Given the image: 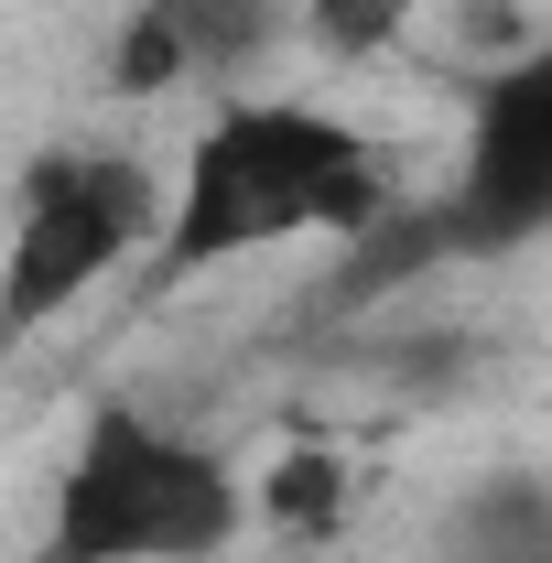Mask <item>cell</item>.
<instances>
[{"mask_svg":"<svg viewBox=\"0 0 552 563\" xmlns=\"http://www.w3.org/2000/svg\"><path fill=\"white\" fill-rule=\"evenodd\" d=\"M390 207L401 196H390L379 152L346 120L303 109V98H228L174 174V228H163L152 272L196 282L217 261H261L281 239H357Z\"/></svg>","mask_w":552,"mask_h":563,"instance_id":"obj_1","label":"cell"},{"mask_svg":"<svg viewBox=\"0 0 552 563\" xmlns=\"http://www.w3.org/2000/svg\"><path fill=\"white\" fill-rule=\"evenodd\" d=\"M250 498L196 433L152 422L141 401H98L55 488L44 563H217Z\"/></svg>","mask_w":552,"mask_h":563,"instance_id":"obj_2","label":"cell"},{"mask_svg":"<svg viewBox=\"0 0 552 563\" xmlns=\"http://www.w3.org/2000/svg\"><path fill=\"white\" fill-rule=\"evenodd\" d=\"M174 196L152 185L131 152H33L22 196H11V325H55L87 282H109L131 250H163Z\"/></svg>","mask_w":552,"mask_h":563,"instance_id":"obj_3","label":"cell"},{"mask_svg":"<svg viewBox=\"0 0 552 563\" xmlns=\"http://www.w3.org/2000/svg\"><path fill=\"white\" fill-rule=\"evenodd\" d=\"M433 207L455 228V261L552 239V33L520 44L498 76H477L466 163H455V185H444Z\"/></svg>","mask_w":552,"mask_h":563,"instance_id":"obj_4","label":"cell"},{"mask_svg":"<svg viewBox=\"0 0 552 563\" xmlns=\"http://www.w3.org/2000/svg\"><path fill=\"white\" fill-rule=\"evenodd\" d=\"M422 563H552V477L542 466H487L433 509Z\"/></svg>","mask_w":552,"mask_h":563,"instance_id":"obj_5","label":"cell"},{"mask_svg":"<svg viewBox=\"0 0 552 563\" xmlns=\"http://www.w3.org/2000/svg\"><path fill=\"white\" fill-rule=\"evenodd\" d=\"M120 98H163V87H185V76H207L196 66V22H185V0H141L131 11V33H120Z\"/></svg>","mask_w":552,"mask_h":563,"instance_id":"obj_6","label":"cell"},{"mask_svg":"<svg viewBox=\"0 0 552 563\" xmlns=\"http://www.w3.org/2000/svg\"><path fill=\"white\" fill-rule=\"evenodd\" d=\"M261 509H272L281 531H303V542H325L346 509V455H281V477L261 488Z\"/></svg>","mask_w":552,"mask_h":563,"instance_id":"obj_7","label":"cell"},{"mask_svg":"<svg viewBox=\"0 0 552 563\" xmlns=\"http://www.w3.org/2000/svg\"><path fill=\"white\" fill-rule=\"evenodd\" d=\"M303 33L346 66H368V55H390L412 33V0H303Z\"/></svg>","mask_w":552,"mask_h":563,"instance_id":"obj_8","label":"cell"}]
</instances>
